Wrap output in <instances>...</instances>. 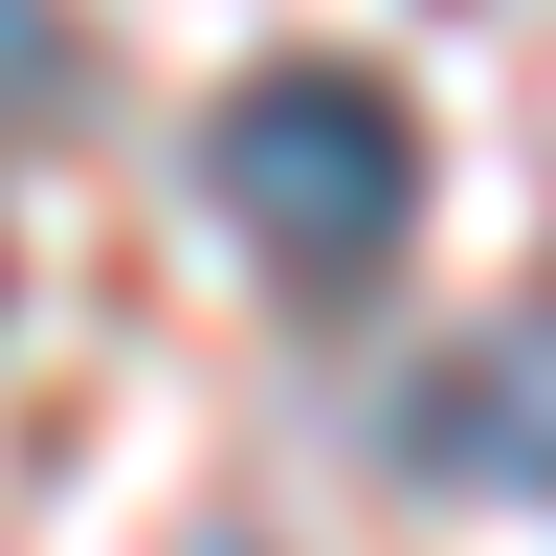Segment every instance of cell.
Wrapping results in <instances>:
<instances>
[{"label": "cell", "instance_id": "3", "mask_svg": "<svg viewBox=\"0 0 556 556\" xmlns=\"http://www.w3.org/2000/svg\"><path fill=\"white\" fill-rule=\"evenodd\" d=\"M67 112V0H0V134Z\"/></svg>", "mask_w": 556, "mask_h": 556}, {"label": "cell", "instance_id": "1", "mask_svg": "<svg viewBox=\"0 0 556 556\" xmlns=\"http://www.w3.org/2000/svg\"><path fill=\"white\" fill-rule=\"evenodd\" d=\"M201 178H223V223H245L290 290H356V267L424 223V112H401L379 67H245L223 134H201Z\"/></svg>", "mask_w": 556, "mask_h": 556}, {"label": "cell", "instance_id": "2", "mask_svg": "<svg viewBox=\"0 0 556 556\" xmlns=\"http://www.w3.org/2000/svg\"><path fill=\"white\" fill-rule=\"evenodd\" d=\"M401 445H424L445 490H556V312H490V334L401 401Z\"/></svg>", "mask_w": 556, "mask_h": 556}]
</instances>
